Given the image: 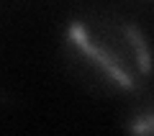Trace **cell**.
I'll use <instances>...</instances> for the list:
<instances>
[{"instance_id":"cell-1","label":"cell","mask_w":154,"mask_h":136,"mask_svg":"<svg viewBox=\"0 0 154 136\" xmlns=\"http://www.w3.org/2000/svg\"><path fill=\"white\" fill-rule=\"evenodd\" d=\"M69 54L105 85L139 93L149 82V49L136 26L110 16L77 18L67 31Z\"/></svg>"}]
</instances>
